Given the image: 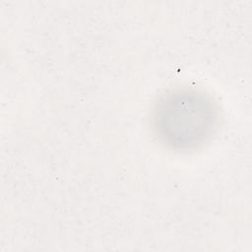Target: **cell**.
<instances>
[{
	"label": "cell",
	"mask_w": 252,
	"mask_h": 252,
	"mask_svg": "<svg viewBox=\"0 0 252 252\" xmlns=\"http://www.w3.org/2000/svg\"><path fill=\"white\" fill-rule=\"evenodd\" d=\"M158 137L175 149H192L207 141L218 124L213 100L194 89H178L162 95L153 116Z\"/></svg>",
	"instance_id": "6da1fadb"
}]
</instances>
